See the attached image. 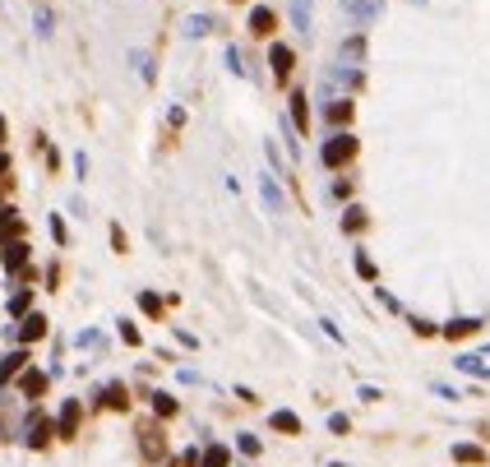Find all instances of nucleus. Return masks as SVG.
I'll return each instance as SVG.
<instances>
[{"label":"nucleus","instance_id":"aec40b11","mask_svg":"<svg viewBox=\"0 0 490 467\" xmlns=\"http://www.w3.org/2000/svg\"><path fill=\"white\" fill-rule=\"evenodd\" d=\"M273 430H282V435H296V430H301V421L291 417V412H273Z\"/></svg>","mask_w":490,"mask_h":467},{"label":"nucleus","instance_id":"393cba45","mask_svg":"<svg viewBox=\"0 0 490 467\" xmlns=\"http://www.w3.org/2000/svg\"><path fill=\"white\" fill-rule=\"evenodd\" d=\"M453 458H458V463H481V449H472V444H458V449H453Z\"/></svg>","mask_w":490,"mask_h":467},{"label":"nucleus","instance_id":"dca6fc26","mask_svg":"<svg viewBox=\"0 0 490 467\" xmlns=\"http://www.w3.org/2000/svg\"><path fill=\"white\" fill-rule=\"evenodd\" d=\"M28 306H32V287H19V292L10 296V315H19V319H23V315H28Z\"/></svg>","mask_w":490,"mask_h":467},{"label":"nucleus","instance_id":"f8f14e48","mask_svg":"<svg viewBox=\"0 0 490 467\" xmlns=\"http://www.w3.org/2000/svg\"><path fill=\"white\" fill-rule=\"evenodd\" d=\"M32 148H37V157L46 162V172H51V176L61 172V153L51 148V139H46V135H32Z\"/></svg>","mask_w":490,"mask_h":467},{"label":"nucleus","instance_id":"9b49d317","mask_svg":"<svg viewBox=\"0 0 490 467\" xmlns=\"http://www.w3.org/2000/svg\"><path fill=\"white\" fill-rule=\"evenodd\" d=\"M23 370H28V352L19 347V352H10V357H5V366H0V384H10V379H14V375H23Z\"/></svg>","mask_w":490,"mask_h":467},{"label":"nucleus","instance_id":"b1692460","mask_svg":"<svg viewBox=\"0 0 490 467\" xmlns=\"http://www.w3.org/2000/svg\"><path fill=\"white\" fill-rule=\"evenodd\" d=\"M51 241H56V246H61V250L70 246V232H65V222L56 218V213H51Z\"/></svg>","mask_w":490,"mask_h":467},{"label":"nucleus","instance_id":"4468645a","mask_svg":"<svg viewBox=\"0 0 490 467\" xmlns=\"http://www.w3.org/2000/svg\"><path fill=\"white\" fill-rule=\"evenodd\" d=\"M97 403H102V407H111V412H125V407H130V398H125V384H107Z\"/></svg>","mask_w":490,"mask_h":467},{"label":"nucleus","instance_id":"9d476101","mask_svg":"<svg viewBox=\"0 0 490 467\" xmlns=\"http://www.w3.org/2000/svg\"><path fill=\"white\" fill-rule=\"evenodd\" d=\"M19 393H23V398H42L46 393V375L42 370H23L19 375Z\"/></svg>","mask_w":490,"mask_h":467},{"label":"nucleus","instance_id":"cd10ccee","mask_svg":"<svg viewBox=\"0 0 490 467\" xmlns=\"http://www.w3.org/2000/svg\"><path fill=\"white\" fill-rule=\"evenodd\" d=\"M5 143H10V121L0 116V148H5Z\"/></svg>","mask_w":490,"mask_h":467},{"label":"nucleus","instance_id":"0eeeda50","mask_svg":"<svg viewBox=\"0 0 490 467\" xmlns=\"http://www.w3.org/2000/svg\"><path fill=\"white\" fill-rule=\"evenodd\" d=\"M46 338V315H23V319H19V343L23 347H32V343H42Z\"/></svg>","mask_w":490,"mask_h":467},{"label":"nucleus","instance_id":"6ab92c4d","mask_svg":"<svg viewBox=\"0 0 490 467\" xmlns=\"http://www.w3.org/2000/svg\"><path fill=\"white\" fill-rule=\"evenodd\" d=\"M153 407H157V417H162V421H171L176 412H181V403H176V398H167V393H153Z\"/></svg>","mask_w":490,"mask_h":467},{"label":"nucleus","instance_id":"5701e85b","mask_svg":"<svg viewBox=\"0 0 490 467\" xmlns=\"http://www.w3.org/2000/svg\"><path fill=\"white\" fill-rule=\"evenodd\" d=\"M111 246H116V255H130V236L121 232V222H111Z\"/></svg>","mask_w":490,"mask_h":467},{"label":"nucleus","instance_id":"20e7f679","mask_svg":"<svg viewBox=\"0 0 490 467\" xmlns=\"http://www.w3.org/2000/svg\"><path fill=\"white\" fill-rule=\"evenodd\" d=\"M28 255H32L28 241H5V246H0V264H5V273H23V268H28Z\"/></svg>","mask_w":490,"mask_h":467},{"label":"nucleus","instance_id":"6e6552de","mask_svg":"<svg viewBox=\"0 0 490 467\" xmlns=\"http://www.w3.org/2000/svg\"><path fill=\"white\" fill-rule=\"evenodd\" d=\"M51 435H56V421H46V417H32L28 421V449H46Z\"/></svg>","mask_w":490,"mask_h":467},{"label":"nucleus","instance_id":"7ed1b4c3","mask_svg":"<svg viewBox=\"0 0 490 467\" xmlns=\"http://www.w3.org/2000/svg\"><path fill=\"white\" fill-rule=\"evenodd\" d=\"M245 28H250V37H273V32H277V10H268V5H250Z\"/></svg>","mask_w":490,"mask_h":467},{"label":"nucleus","instance_id":"2eb2a0df","mask_svg":"<svg viewBox=\"0 0 490 467\" xmlns=\"http://www.w3.org/2000/svg\"><path fill=\"white\" fill-rule=\"evenodd\" d=\"M366 227H370L366 208H347V218H342V232H347V236H361Z\"/></svg>","mask_w":490,"mask_h":467},{"label":"nucleus","instance_id":"f03ea898","mask_svg":"<svg viewBox=\"0 0 490 467\" xmlns=\"http://www.w3.org/2000/svg\"><path fill=\"white\" fill-rule=\"evenodd\" d=\"M268 65H273V79L277 83H291V70H296V51L287 42H273L268 47Z\"/></svg>","mask_w":490,"mask_h":467},{"label":"nucleus","instance_id":"f257e3e1","mask_svg":"<svg viewBox=\"0 0 490 467\" xmlns=\"http://www.w3.org/2000/svg\"><path fill=\"white\" fill-rule=\"evenodd\" d=\"M356 153H361V143H356V135H333V139L320 148V157H324V167H347V162H356Z\"/></svg>","mask_w":490,"mask_h":467},{"label":"nucleus","instance_id":"1a4fd4ad","mask_svg":"<svg viewBox=\"0 0 490 467\" xmlns=\"http://www.w3.org/2000/svg\"><path fill=\"white\" fill-rule=\"evenodd\" d=\"M352 116H356V107L347 102V97H337V102H324V121H329V125H352Z\"/></svg>","mask_w":490,"mask_h":467},{"label":"nucleus","instance_id":"412c9836","mask_svg":"<svg viewBox=\"0 0 490 467\" xmlns=\"http://www.w3.org/2000/svg\"><path fill=\"white\" fill-rule=\"evenodd\" d=\"M476 328H481L476 319H453V324L444 328V338H467V333H476Z\"/></svg>","mask_w":490,"mask_h":467},{"label":"nucleus","instance_id":"ddd939ff","mask_svg":"<svg viewBox=\"0 0 490 467\" xmlns=\"http://www.w3.org/2000/svg\"><path fill=\"white\" fill-rule=\"evenodd\" d=\"M291 121H296L301 135H310V102H306V93H291Z\"/></svg>","mask_w":490,"mask_h":467},{"label":"nucleus","instance_id":"bb28decb","mask_svg":"<svg viewBox=\"0 0 490 467\" xmlns=\"http://www.w3.org/2000/svg\"><path fill=\"white\" fill-rule=\"evenodd\" d=\"M10 167H14V162H10V153H5V148H0V181L10 176Z\"/></svg>","mask_w":490,"mask_h":467},{"label":"nucleus","instance_id":"423d86ee","mask_svg":"<svg viewBox=\"0 0 490 467\" xmlns=\"http://www.w3.org/2000/svg\"><path fill=\"white\" fill-rule=\"evenodd\" d=\"M79 421H84V407L70 398V403L61 407V417H56V435H61V439H75L79 435Z\"/></svg>","mask_w":490,"mask_h":467},{"label":"nucleus","instance_id":"4be33fe9","mask_svg":"<svg viewBox=\"0 0 490 467\" xmlns=\"http://www.w3.org/2000/svg\"><path fill=\"white\" fill-rule=\"evenodd\" d=\"M231 458H227V449H222V444H213V449H204V463L199 467H227Z\"/></svg>","mask_w":490,"mask_h":467},{"label":"nucleus","instance_id":"a878e982","mask_svg":"<svg viewBox=\"0 0 490 467\" xmlns=\"http://www.w3.org/2000/svg\"><path fill=\"white\" fill-rule=\"evenodd\" d=\"M121 338H125V343H130V347H139V328L130 324V319H121Z\"/></svg>","mask_w":490,"mask_h":467},{"label":"nucleus","instance_id":"f3484780","mask_svg":"<svg viewBox=\"0 0 490 467\" xmlns=\"http://www.w3.org/2000/svg\"><path fill=\"white\" fill-rule=\"evenodd\" d=\"M139 310L148 315V319H162V296H153V292H139Z\"/></svg>","mask_w":490,"mask_h":467},{"label":"nucleus","instance_id":"a211bd4d","mask_svg":"<svg viewBox=\"0 0 490 467\" xmlns=\"http://www.w3.org/2000/svg\"><path fill=\"white\" fill-rule=\"evenodd\" d=\"M208 28H213V19H208V14H190V19H185V37H204Z\"/></svg>","mask_w":490,"mask_h":467},{"label":"nucleus","instance_id":"39448f33","mask_svg":"<svg viewBox=\"0 0 490 467\" xmlns=\"http://www.w3.org/2000/svg\"><path fill=\"white\" fill-rule=\"evenodd\" d=\"M139 449H144V458H162V453H167L162 426H153V421H139Z\"/></svg>","mask_w":490,"mask_h":467},{"label":"nucleus","instance_id":"c85d7f7f","mask_svg":"<svg viewBox=\"0 0 490 467\" xmlns=\"http://www.w3.org/2000/svg\"><path fill=\"white\" fill-rule=\"evenodd\" d=\"M231 5H255V0H231Z\"/></svg>","mask_w":490,"mask_h":467}]
</instances>
